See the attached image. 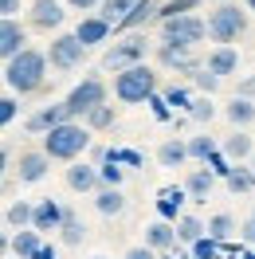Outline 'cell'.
I'll return each instance as SVG.
<instances>
[{
	"mask_svg": "<svg viewBox=\"0 0 255 259\" xmlns=\"http://www.w3.org/2000/svg\"><path fill=\"white\" fill-rule=\"evenodd\" d=\"M157 12H161V0H142V4H138V8H134L118 28H114V32H134V28H142L145 20H153Z\"/></svg>",
	"mask_w": 255,
	"mask_h": 259,
	"instance_id": "d4e9b609",
	"label": "cell"
},
{
	"mask_svg": "<svg viewBox=\"0 0 255 259\" xmlns=\"http://www.w3.org/2000/svg\"><path fill=\"white\" fill-rule=\"evenodd\" d=\"M185 114H189L192 122H200V126H204V122H212V118H216V106H212V95H200V98H192V106H189Z\"/></svg>",
	"mask_w": 255,
	"mask_h": 259,
	"instance_id": "d590c367",
	"label": "cell"
},
{
	"mask_svg": "<svg viewBox=\"0 0 255 259\" xmlns=\"http://www.w3.org/2000/svg\"><path fill=\"white\" fill-rule=\"evenodd\" d=\"M212 189H216V173H212L208 165H204V169H192L189 181H185V193H189L196 204H200V200H208V193H212Z\"/></svg>",
	"mask_w": 255,
	"mask_h": 259,
	"instance_id": "ffe728a7",
	"label": "cell"
},
{
	"mask_svg": "<svg viewBox=\"0 0 255 259\" xmlns=\"http://www.w3.org/2000/svg\"><path fill=\"white\" fill-rule=\"evenodd\" d=\"M192 259H220V243L212 240V236L196 240V243H192Z\"/></svg>",
	"mask_w": 255,
	"mask_h": 259,
	"instance_id": "74e56055",
	"label": "cell"
},
{
	"mask_svg": "<svg viewBox=\"0 0 255 259\" xmlns=\"http://www.w3.org/2000/svg\"><path fill=\"white\" fill-rule=\"evenodd\" d=\"M98 173H102V189H122V177H126V169H118V161L98 165Z\"/></svg>",
	"mask_w": 255,
	"mask_h": 259,
	"instance_id": "8d00e7d4",
	"label": "cell"
},
{
	"mask_svg": "<svg viewBox=\"0 0 255 259\" xmlns=\"http://www.w3.org/2000/svg\"><path fill=\"white\" fill-rule=\"evenodd\" d=\"M247 259H255V255H247Z\"/></svg>",
	"mask_w": 255,
	"mask_h": 259,
	"instance_id": "f5cc1de1",
	"label": "cell"
},
{
	"mask_svg": "<svg viewBox=\"0 0 255 259\" xmlns=\"http://www.w3.org/2000/svg\"><path fill=\"white\" fill-rule=\"evenodd\" d=\"M251 153H255V138L247 130H236V134L224 138V157L228 161H251Z\"/></svg>",
	"mask_w": 255,
	"mask_h": 259,
	"instance_id": "d6986e66",
	"label": "cell"
},
{
	"mask_svg": "<svg viewBox=\"0 0 255 259\" xmlns=\"http://www.w3.org/2000/svg\"><path fill=\"white\" fill-rule=\"evenodd\" d=\"M122 259H157V251H153V247H145V243H138V247H130Z\"/></svg>",
	"mask_w": 255,
	"mask_h": 259,
	"instance_id": "ee69618b",
	"label": "cell"
},
{
	"mask_svg": "<svg viewBox=\"0 0 255 259\" xmlns=\"http://www.w3.org/2000/svg\"><path fill=\"white\" fill-rule=\"evenodd\" d=\"M48 82V51H20L16 59H8L4 63V87L12 91V95H35L39 87Z\"/></svg>",
	"mask_w": 255,
	"mask_h": 259,
	"instance_id": "6da1fadb",
	"label": "cell"
},
{
	"mask_svg": "<svg viewBox=\"0 0 255 259\" xmlns=\"http://www.w3.org/2000/svg\"><path fill=\"white\" fill-rule=\"evenodd\" d=\"M67 122H75L71 106H67V102H51V106H44V110H35L32 118H28V130H32V134H51L55 126H67Z\"/></svg>",
	"mask_w": 255,
	"mask_h": 259,
	"instance_id": "7c38bea8",
	"label": "cell"
},
{
	"mask_svg": "<svg viewBox=\"0 0 255 259\" xmlns=\"http://www.w3.org/2000/svg\"><path fill=\"white\" fill-rule=\"evenodd\" d=\"M32 216H35V204H28V200H12L8 212H4V224L16 228V232H24V228H32Z\"/></svg>",
	"mask_w": 255,
	"mask_h": 259,
	"instance_id": "484cf974",
	"label": "cell"
},
{
	"mask_svg": "<svg viewBox=\"0 0 255 259\" xmlns=\"http://www.w3.org/2000/svg\"><path fill=\"white\" fill-rule=\"evenodd\" d=\"M63 0H35L32 8H28V24L39 28V32H51V28H59L63 24Z\"/></svg>",
	"mask_w": 255,
	"mask_h": 259,
	"instance_id": "5bb4252c",
	"label": "cell"
},
{
	"mask_svg": "<svg viewBox=\"0 0 255 259\" xmlns=\"http://www.w3.org/2000/svg\"><path fill=\"white\" fill-rule=\"evenodd\" d=\"M208 236V224L204 220H196V216H181V220H177V240L181 243H196V240H204Z\"/></svg>",
	"mask_w": 255,
	"mask_h": 259,
	"instance_id": "f1b7e54d",
	"label": "cell"
},
{
	"mask_svg": "<svg viewBox=\"0 0 255 259\" xmlns=\"http://www.w3.org/2000/svg\"><path fill=\"white\" fill-rule=\"evenodd\" d=\"M20 51H28V28L20 20H0V55H4V63L16 59Z\"/></svg>",
	"mask_w": 255,
	"mask_h": 259,
	"instance_id": "4fadbf2b",
	"label": "cell"
},
{
	"mask_svg": "<svg viewBox=\"0 0 255 259\" xmlns=\"http://www.w3.org/2000/svg\"><path fill=\"white\" fill-rule=\"evenodd\" d=\"M196 8H200V0H165L161 12H157V20L165 24V20H177V16H192Z\"/></svg>",
	"mask_w": 255,
	"mask_h": 259,
	"instance_id": "e575fe53",
	"label": "cell"
},
{
	"mask_svg": "<svg viewBox=\"0 0 255 259\" xmlns=\"http://www.w3.org/2000/svg\"><path fill=\"white\" fill-rule=\"evenodd\" d=\"M87 149H91L87 122H67V126H55L51 134H44V153L51 161H79V153Z\"/></svg>",
	"mask_w": 255,
	"mask_h": 259,
	"instance_id": "7a4b0ae2",
	"label": "cell"
},
{
	"mask_svg": "<svg viewBox=\"0 0 255 259\" xmlns=\"http://www.w3.org/2000/svg\"><path fill=\"white\" fill-rule=\"evenodd\" d=\"M16 114H20V102H16V95L0 98V122H4V126H12V122H16Z\"/></svg>",
	"mask_w": 255,
	"mask_h": 259,
	"instance_id": "60d3db41",
	"label": "cell"
},
{
	"mask_svg": "<svg viewBox=\"0 0 255 259\" xmlns=\"http://www.w3.org/2000/svg\"><path fill=\"white\" fill-rule=\"evenodd\" d=\"M67 189H71V193H91L95 196L98 189H102L98 165L95 161H71V169H67Z\"/></svg>",
	"mask_w": 255,
	"mask_h": 259,
	"instance_id": "8fae6325",
	"label": "cell"
},
{
	"mask_svg": "<svg viewBox=\"0 0 255 259\" xmlns=\"http://www.w3.org/2000/svg\"><path fill=\"white\" fill-rule=\"evenodd\" d=\"M247 8H251V12H255V0H247Z\"/></svg>",
	"mask_w": 255,
	"mask_h": 259,
	"instance_id": "681fc988",
	"label": "cell"
},
{
	"mask_svg": "<svg viewBox=\"0 0 255 259\" xmlns=\"http://www.w3.org/2000/svg\"><path fill=\"white\" fill-rule=\"evenodd\" d=\"M224 181H228V189H232V193H251V189H255V169H251V165H247V169H239V165H232V169H228V177H224Z\"/></svg>",
	"mask_w": 255,
	"mask_h": 259,
	"instance_id": "1f68e13d",
	"label": "cell"
},
{
	"mask_svg": "<svg viewBox=\"0 0 255 259\" xmlns=\"http://www.w3.org/2000/svg\"><path fill=\"white\" fill-rule=\"evenodd\" d=\"M224 118H228L236 130H247L255 122V102L251 98H232V102L224 106Z\"/></svg>",
	"mask_w": 255,
	"mask_h": 259,
	"instance_id": "603a6c76",
	"label": "cell"
},
{
	"mask_svg": "<svg viewBox=\"0 0 255 259\" xmlns=\"http://www.w3.org/2000/svg\"><path fill=\"white\" fill-rule=\"evenodd\" d=\"M16 12H20V0H0V16L4 20H16Z\"/></svg>",
	"mask_w": 255,
	"mask_h": 259,
	"instance_id": "f6af8a7d",
	"label": "cell"
},
{
	"mask_svg": "<svg viewBox=\"0 0 255 259\" xmlns=\"http://www.w3.org/2000/svg\"><path fill=\"white\" fill-rule=\"evenodd\" d=\"M39 251H44V236L35 228H24V232L12 236V255L16 259H35Z\"/></svg>",
	"mask_w": 255,
	"mask_h": 259,
	"instance_id": "7402d4cb",
	"label": "cell"
},
{
	"mask_svg": "<svg viewBox=\"0 0 255 259\" xmlns=\"http://www.w3.org/2000/svg\"><path fill=\"white\" fill-rule=\"evenodd\" d=\"M239 240H243V243H251V247H255V208H251V216H247V220L239 224Z\"/></svg>",
	"mask_w": 255,
	"mask_h": 259,
	"instance_id": "b9f144b4",
	"label": "cell"
},
{
	"mask_svg": "<svg viewBox=\"0 0 255 259\" xmlns=\"http://www.w3.org/2000/svg\"><path fill=\"white\" fill-rule=\"evenodd\" d=\"M138 4H142V0H102V4H98V16L110 20L114 28H118V24H122V20H126L130 12L138 8Z\"/></svg>",
	"mask_w": 255,
	"mask_h": 259,
	"instance_id": "4316f807",
	"label": "cell"
},
{
	"mask_svg": "<svg viewBox=\"0 0 255 259\" xmlns=\"http://www.w3.org/2000/svg\"><path fill=\"white\" fill-rule=\"evenodd\" d=\"M236 98H251V102H255V75H243V79H239Z\"/></svg>",
	"mask_w": 255,
	"mask_h": 259,
	"instance_id": "7bdbcfd3",
	"label": "cell"
},
{
	"mask_svg": "<svg viewBox=\"0 0 255 259\" xmlns=\"http://www.w3.org/2000/svg\"><path fill=\"white\" fill-rule=\"evenodd\" d=\"M35 259H59V255H55V251H51L48 243H44V251H39V255H35Z\"/></svg>",
	"mask_w": 255,
	"mask_h": 259,
	"instance_id": "7dc6e473",
	"label": "cell"
},
{
	"mask_svg": "<svg viewBox=\"0 0 255 259\" xmlns=\"http://www.w3.org/2000/svg\"><path fill=\"white\" fill-rule=\"evenodd\" d=\"M181 200H185V189H165V193H161L157 208H161V216H165L169 224L181 220Z\"/></svg>",
	"mask_w": 255,
	"mask_h": 259,
	"instance_id": "d6a6232c",
	"label": "cell"
},
{
	"mask_svg": "<svg viewBox=\"0 0 255 259\" xmlns=\"http://www.w3.org/2000/svg\"><path fill=\"white\" fill-rule=\"evenodd\" d=\"M236 232L239 228H236V216H232V212H216V216L208 220V236H212L216 243H228Z\"/></svg>",
	"mask_w": 255,
	"mask_h": 259,
	"instance_id": "83f0119b",
	"label": "cell"
},
{
	"mask_svg": "<svg viewBox=\"0 0 255 259\" xmlns=\"http://www.w3.org/2000/svg\"><path fill=\"white\" fill-rule=\"evenodd\" d=\"M110 20H102V16H82L79 20V28H75V35H79V44H87V48H98V44H106L110 39Z\"/></svg>",
	"mask_w": 255,
	"mask_h": 259,
	"instance_id": "9a60e30c",
	"label": "cell"
},
{
	"mask_svg": "<svg viewBox=\"0 0 255 259\" xmlns=\"http://www.w3.org/2000/svg\"><path fill=\"white\" fill-rule=\"evenodd\" d=\"M95 259H106V255H95Z\"/></svg>",
	"mask_w": 255,
	"mask_h": 259,
	"instance_id": "816d5d0a",
	"label": "cell"
},
{
	"mask_svg": "<svg viewBox=\"0 0 255 259\" xmlns=\"http://www.w3.org/2000/svg\"><path fill=\"white\" fill-rule=\"evenodd\" d=\"M192 82H196V87H200L204 95H216V91H220V79H216V75H212L208 67H200V71H192Z\"/></svg>",
	"mask_w": 255,
	"mask_h": 259,
	"instance_id": "f35d334b",
	"label": "cell"
},
{
	"mask_svg": "<svg viewBox=\"0 0 255 259\" xmlns=\"http://www.w3.org/2000/svg\"><path fill=\"white\" fill-rule=\"evenodd\" d=\"M165 102H169V106H181V110H189L192 95L185 91V87H169V91H165Z\"/></svg>",
	"mask_w": 255,
	"mask_h": 259,
	"instance_id": "ab89813d",
	"label": "cell"
},
{
	"mask_svg": "<svg viewBox=\"0 0 255 259\" xmlns=\"http://www.w3.org/2000/svg\"><path fill=\"white\" fill-rule=\"evenodd\" d=\"M177 224H169V220H157V224L145 228V247H153L157 255H165L169 247H177Z\"/></svg>",
	"mask_w": 255,
	"mask_h": 259,
	"instance_id": "e0dca14e",
	"label": "cell"
},
{
	"mask_svg": "<svg viewBox=\"0 0 255 259\" xmlns=\"http://www.w3.org/2000/svg\"><path fill=\"white\" fill-rule=\"evenodd\" d=\"M82 122H87V130H91V134H95V130H110L114 122H118V106H110V102H106V106L91 110L87 118H82Z\"/></svg>",
	"mask_w": 255,
	"mask_h": 259,
	"instance_id": "836d02e7",
	"label": "cell"
},
{
	"mask_svg": "<svg viewBox=\"0 0 255 259\" xmlns=\"http://www.w3.org/2000/svg\"><path fill=\"white\" fill-rule=\"evenodd\" d=\"M59 240H63L67 247H79V243L87 240V224H82L71 208H67V220H63V228H59Z\"/></svg>",
	"mask_w": 255,
	"mask_h": 259,
	"instance_id": "f546056e",
	"label": "cell"
},
{
	"mask_svg": "<svg viewBox=\"0 0 255 259\" xmlns=\"http://www.w3.org/2000/svg\"><path fill=\"white\" fill-rule=\"evenodd\" d=\"M212 4H236V0H212Z\"/></svg>",
	"mask_w": 255,
	"mask_h": 259,
	"instance_id": "c3c4849f",
	"label": "cell"
},
{
	"mask_svg": "<svg viewBox=\"0 0 255 259\" xmlns=\"http://www.w3.org/2000/svg\"><path fill=\"white\" fill-rule=\"evenodd\" d=\"M67 220V208L55 200V196H39L35 200V216H32V228L44 236V232H59Z\"/></svg>",
	"mask_w": 255,
	"mask_h": 259,
	"instance_id": "30bf717a",
	"label": "cell"
},
{
	"mask_svg": "<svg viewBox=\"0 0 255 259\" xmlns=\"http://www.w3.org/2000/svg\"><path fill=\"white\" fill-rule=\"evenodd\" d=\"M157 161L165 165V169H181L185 161H192V157H189V142H181V138L161 142V146H157Z\"/></svg>",
	"mask_w": 255,
	"mask_h": 259,
	"instance_id": "44dd1931",
	"label": "cell"
},
{
	"mask_svg": "<svg viewBox=\"0 0 255 259\" xmlns=\"http://www.w3.org/2000/svg\"><path fill=\"white\" fill-rule=\"evenodd\" d=\"M12 173L20 177V185H39L51 173V157L44 149H24L16 157V165H12Z\"/></svg>",
	"mask_w": 255,
	"mask_h": 259,
	"instance_id": "9c48e42d",
	"label": "cell"
},
{
	"mask_svg": "<svg viewBox=\"0 0 255 259\" xmlns=\"http://www.w3.org/2000/svg\"><path fill=\"white\" fill-rule=\"evenodd\" d=\"M157 59L165 67H181V71H200L204 63H196L192 48H181V44H161L157 48Z\"/></svg>",
	"mask_w": 255,
	"mask_h": 259,
	"instance_id": "ac0fdd59",
	"label": "cell"
},
{
	"mask_svg": "<svg viewBox=\"0 0 255 259\" xmlns=\"http://www.w3.org/2000/svg\"><path fill=\"white\" fill-rule=\"evenodd\" d=\"M67 8H75V12H91L95 4H102V0H63Z\"/></svg>",
	"mask_w": 255,
	"mask_h": 259,
	"instance_id": "bcb514c9",
	"label": "cell"
},
{
	"mask_svg": "<svg viewBox=\"0 0 255 259\" xmlns=\"http://www.w3.org/2000/svg\"><path fill=\"white\" fill-rule=\"evenodd\" d=\"M161 35L165 44H181V48H196L200 39L208 35V20H200L196 12L192 16H177V20H165L161 24Z\"/></svg>",
	"mask_w": 255,
	"mask_h": 259,
	"instance_id": "52a82bcc",
	"label": "cell"
},
{
	"mask_svg": "<svg viewBox=\"0 0 255 259\" xmlns=\"http://www.w3.org/2000/svg\"><path fill=\"white\" fill-rule=\"evenodd\" d=\"M95 208H98V216H122L126 212V196H122V189H98L95 193Z\"/></svg>",
	"mask_w": 255,
	"mask_h": 259,
	"instance_id": "cb8c5ba5",
	"label": "cell"
},
{
	"mask_svg": "<svg viewBox=\"0 0 255 259\" xmlns=\"http://www.w3.org/2000/svg\"><path fill=\"white\" fill-rule=\"evenodd\" d=\"M239 35H247V12L239 4H216L208 12V39H216L220 48H232Z\"/></svg>",
	"mask_w": 255,
	"mask_h": 259,
	"instance_id": "277c9868",
	"label": "cell"
},
{
	"mask_svg": "<svg viewBox=\"0 0 255 259\" xmlns=\"http://www.w3.org/2000/svg\"><path fill=\"white\" fill-rule=\"evenodd\" d=\"M204 67L216 75V79H228V75H236V71H239V51L236 48H212V51H208V59H204Z\"/></svg>",
	"mask_w": 255,
	"mask_h": 259,
	"instance_id": "2e32d148",
	"label": "cell"
},
{
	"mask_svg": "<svg viewBox=\"0 0 255 259\" xmlns=\"http://www.w3.org/2000/svg\"><path fill=\"white\" fill-rule=\"evenodd\" d=\"M145 51H149V39L145 35H126V39H118L106 55H102V71H114V75H122V71H130V67H138L145 59Z\"/></svg>",
	"mask_w": 255,
	"mask_h": 259,
	"instance_id": "5b68a950",
	"label": "cell"
},
{
	"mask_svg": "<svg viewBox=\"0 0 255 259\" xmlns=\"http://www.w3.org/2000/svg\"><path fill=\"white\" fill-rule=\"evenodd\" d=\"M63 102L71 106V114H75V122H79V118H87L91 110H98V106H106V82L98 79V75H87L82 82H75V87H71V95H67Z\"/></svg>",
	"mask_w": 255,
	"mask_h": 259,
	"instance_id": "8992f818",
	"label": "cell"
},
{
	"mask_svg": "<svg viewBox=\"0 0 255 259\" xmlns=\"http://www.w3.org/2000/svg\"><path fill=\"white\" fill-rule=\"evenodd\" d=\"M87 44H79V35H55L48 44V63L55 67V71H75V67H82V59H87Z\"/></svg>",
	"mask_w": 255,
	"mask_h": 259,
	"instance_id": "ba28073f",
	"label": "cell"
},
{
	"mask_svg": "<svg viewBox=\"0 0 255 259\" xmlns=\"http://www.w3.org/2000/svg\"><path fill=\"white\" fill-rule=\"evenodd\" d=\"M157 95V75H153V67H130L122 75H114V98L118 102H126V106H138V102H149V98Z\"/></svg>",
	"mask_w": 255,
	"mask_h": 259,
	"instance_id": "3957f363",
	"label": "cell"
},
{
	"mask_svg": "<svg viewBox=\"0 0 255 259\" xmlns=\"http://www.w3.org/2000/svg\"><path fill=\"white\" fill-rule=\"evenodd\" d=\"M189 157H192V161H200V165H208L212 157H216L212 134H196V138H189Z\"/></svg>",
	"mask_w": 255,
	"mask_h": 259,
	"instance_id": "4dcf8cb0",
	"label": "cell"
},
{
	"mask_svg": "<svg viewBox=\"0 0 255 259\" xmlns=\"http://www.w3.org/2000/svg\"><path fill=\"white\" fill-rule=\"evenodd\" d=\"M247 165H251V169H255V153H251V161H247Z\"/></svg>",
	"mask_w": 255,
	"mask_h": 259,
	"instance_id": "f907efd6",
	"label": "cell"
}]
</instances>
